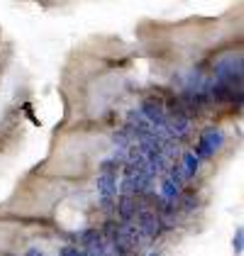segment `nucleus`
I'll use <instances>...</instances> for the list:
<instances>
[{"label":"nucleus","instance_id":"f257e3e1","mask_svg":"<svg viewBox=\"0 0 244 256\" xmlns=\"http://www.w3.org/2000/svg\"><path fill=\"white\" fill-rule=\"evenodd\" d=\"M224 144V134L220 130H205L200 139H198V146H196V156L198 158H212Z\"/></svg>","mask_w":244,"mask_h":256},{"label":"nucleus","instance_id":"f03ea898","mask_svg":"<svg viewBox=\"0 0 244 256\" xmlns=\"http://www.w3.org/2000/svg\"><path fill=\"white\" fill-rule=\"evenodd\" d=\"M81 244H83V252L88 256H112L105 236L98 230H86L81 236Z\"/></svg>","mask_w":244,"mask_h":256},{"label":"nucleus","instance_id":"7ed1b4c3","mask_svg":"<svg viewBox=\"0 0 244 256\" xmlns=\"http://www.w3.org/2000/svg\"><path fill=\"white\" fill-rule=\"evenodd\" d=\"M98 193L105 208H112V200L118 198V174L105 168L100 176H98Z\"/></svg>","mask_w":244,"mask_h":256},{"label":"nucleus","instance_id":"20e7f679","mask_svg":"<svg viewBox=\"0 0 244 256\" xmlns=\"http://www.w3.org/2000/svg\"><path fill=\"white\" fill-rule=\"evenodd\" d=\"M137 227L142 230V234L146 236V239L162 234V222H159V215H156L154 210H149V208H144V210L137 212Z\"/></svg>","mask_w":244,"mask_h":256},{"label":"nucleus","instance_id":"39448f33","mask_svg":"<svg viewBox=\"0 0 244 256\" xmlns=\"http://www.w3.org/2000/svg\"><path fill=\"white\" fill-rule=\"evenodd\" d=\"M118 212H120V217L124 220V224L127 222H132L134 217H137V212H140V205H137V200L134 198H120V205H118Z\"/></svg>","mask_w":244,"mask_h":256},{"label":"nucleus","instance_id":"423d86ee","mask_svg":"<svg viewBox=\"0 0 244 256\" xmlns=\"http://www.w3.org/2000/svg\"><path fill=\"white\" fill-rule=\"evenodd\" d=\"M162 196H164V202H166V205H176V200L181 198V186H176L171 178H166L162 186Z\"/></svg>","mask_w":244,"mask_h":256},{"label":"nucleus","instance_id":"0eeeda50","mask_svg":"<svg viewBox=\"0 0 244 256\" xmlns=\"http://www.w3.org/2000/svg\"><path fill=\"white\" fill-rule=\"evenodd\" d=\"M198 166H200V158L196 156L193 152H186V154H183V168H181L183 176L193 178L196 174H198Z\"/></svg>","mask_w":244,"mask_h":256},{"label":"nucleus","instance_id":"6e6552de","mask_svg":"<svg viewBox=\"0 0 244 256\" xmlns=\"http://www.w3.org/2000/svg\"><path fill=\"white\" fill-rule=\"evenodd\" d=\"M61 256H88L83 249H78V246H64L61 249Z\"/></svg>","mask_w":244,"mask_h":256},{"label":"nucleus","instance_id":"1a4fd4ad","mask_svg":"<svg viewBox=\"0 0 244 256\" xmlns=\"http://www.w3.org/2000/svg\"><path fill=\"white\" fill-rule=\"evenodd\" d=\"M234 254H242V244H244V234H242V230H237L234 232Z\"/></svg>","mask_w":244,"mask_h":256},{"label":"nucleus","instance_id":"9d476101","mask_svg":"<svg viewBox=\"0 0 244 256\" xmlns=\"http://www.w3.org/2000/svg\"><path fill=\"white\" fill-rule=\"evenodd\" d=\"M27 256H44V254H42L40 249H30V252H27Z\"/></svg>","mask_w":244,"mask_h":256},{"label":"nucleus","instance_id":"9b49d317","mask_svg":"<svg viewBox=\"0 0 244 256\" xmlns=\"http://www.w3.org/2000/svg\"><path fill=\"white\" fill-rule=\"evenodd\" d=\"M149 256H162V254H149Z\"/></svg>","mask_w":244,"mask_h":256}]
</instances>
